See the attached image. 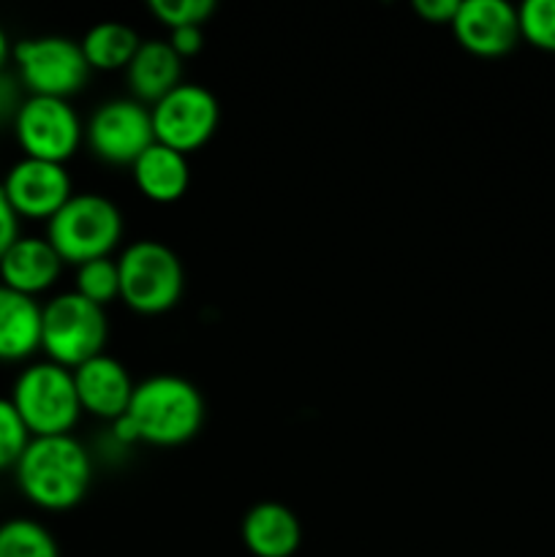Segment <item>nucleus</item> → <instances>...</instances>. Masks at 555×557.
Returning a JSON list of instances; mask_svg holds the SVG:
<instances>
[{"mask_svg":"<svg viewBox=\"0 0 555 557\" xmlns=\"http://www.w3.org/2000/svg\"><path fill=\"white\" fill-rule=\"evenodd\" d=\"M11 125L22 152L38 161L65 163L85 141V123L65 98L25 96Z\"/></svg>","mask_w":555,"mask_h":557,"instance_id":"6e6552de","label":"nucleus"},{"mask_svg":"<svg viewBox=\"0 0 555 557\" xmlns=\"http://www.w3.org/2000/svg\"><path fill=\"white\" fill-rule=\"evenodd\" d=\"M20 79L11 74H0V123L3 120H14L16 109H20V103L25 101V96L20 92Z\"/></svg>","mask_w":555,"mask_h":557,"instance_id":"cd10ccee","label":"nucleus"},{"mask_svg":"<svg viewBox=\"0 0 555 557\" xmlns=\"http://www.w3.org/2000/svg\"><path fill=\"white\" fill-rule=\"evenodd\" d=\"M74 292L98 308H107L109 302L120 299L118 259L107 256V259H92L76 267Z\"/></svg>","mask_w":555,"mask_h":557,"instance_id":"412c9836","label":"nucleus"},{"mask_svg":"<svg viewBox=\"0 0 555 557\" xmlns=\"http://www.w3.org/2000/svg\"><path fill=\"white\" fill-rule=\"evenodd\" d=\"M41 351V302L0 283V362H25Z\"/></svg>","mask_w":555,"mask_h":557,"instance_id":"a211bd4d","label":"nucleus"},{"mask_svg":"<svg viewBox=\"0 0 555 557\" xmlns=\"http://www.w3.org/2000/svg\"><path fill=\"white\" fill-rule=\"evenodd\" d=\"M452 33L477 58H501L522 41L517 5L509 0H460Z\"/></svg>","mask_w":555,"mask_h":557,"instance_id":"f8f14e48","label":"nucleus"},{"mask_svg":"<svg viewBox=\"0 0 555 557\" xmlns=\"http://www.w3.org/2000/svg\"><path fill=\"white\" fill-rule=\"evenodd\" d=\"M460 0H414V11L433 25H452Z\"/></svg>","mask_w":555,"mask_h":557,"instance_id":"a878e982","label":"nucleus"},{"mask_svg":"<svg viewBox=\"0 0 555 557\" xmlns=\"http://www.w3.org/2000/svg\"><path fill=\"white\" fill-rule=\"evenodd\" d=\"M141 38L136 36V30L125 22H96L90 30L82 36L79 47L85 54L90 71H125L128 63L134 60L136 49H139Z\"/></svg>","mask_w":555,"mask_h":557,"instance_id":"6ab92c4d","label":"nucleus"},{"mask_svg":"<svg viewBox=\"0 0 555 557\" xmlns=\"http://www.w3.org/2000/svg\"><path fill=\"white\" fill-rule=\"evenodd\" d=\"M166 41H169V47H172L174 52L185 60V58H194V54L201 52V47H205V33H201V27H196V25L174 27V30H169Z\"/></svg>","mask_w":555,"mask_h":557,"instance_id":"393cba45","label":"nucleus"},{"mask_svg":"<svg viewBox=\"0 0 555 557\" xmlns=\"http://www.w3.org/2000/svg\"><path fill=\"white\" fill-rule=\"evenodd\" d=\"M85 145L109 166H134L136 158L156 145L150 107L131 96L98 103L85 123Z\"/></svg>","mask_w":555,"mask_h":557,"instance_id":"1a4fd4ad","label":"nucleus"},{"mask_svg":"<svg viewBox=\"0 0 555 557\" xmlns=\"http://www.w3.org/2000/svg\"><path fill=\"white\" fill-rule=\"evenodd\" d=\"M120 299L139 315L169 313L185 292L180 256L161 239H136L118 256Z\"/></svg>","mask_w":555,"mask_h":557,"instance_id":"20e7f679","label":"nucleus"},{"mask_svg":"<svg viewBox=\"0 0 555 557\" xmlns=\"http://www.w3.org/2000/svg\"><path fill=\"white\" fill-rule=\"evenodd\" d=\"M131 98L152 107L183 82V58L169 47L166 38H147L125 69Z\"/></svg>","mask_w":555,"mask_h":557,"instance_id":"dca6fc26","label":"nucleus"},{"mask_svg":"<svg viewBox=\"0 0 555 557\" xmlns=\"http://www.w3.org/2000/svg\"><path fill=\"white\" fill-rule=\"evenodd\" d=\"M517 16L522 41L555 54V0H526L517 5Z\"/></svg>","mask_w":555,"mask_h":557,"instance_id":"4be33fe9","label":"nucleus"},{"mask_svg":"<svg viewBox=\"0 0 555 557\" xmlns=\"http://www.w3.org/2000/svg\"><path fill=\"white\" fill-rule=\"evenodd\" d=\"M150 14L161 22L166 30L174 27H201L212 14H215V3L212 0H150Z\"/></svg>","mask_w":555,"mask_h":557,"instance_id":"b1692460","label":"nucleus"},{"mask_svg":"<svg viewBox=\"0 0 555 557\" xmlns=\"http://www.w3.org/2000/svg\"><path fill=\"white\" fill-rule=\"evenodd\" d=\"M243 544L254 557H294L303 544V525L288 506L261 500L243 517Z\"/></svg>","mask_w":555,"mask_h":557,"instance_id":"2eb2a0df","label":"nucleus"},{"mask_svg":"<svg viewBox=\"0 0 555 557\" xmlns=\"http://www.w3.org/2000/svg\"><path fill=\"white\" fill-rule=\"evenodd\" d=\"M123 419L136 444L174 449L199 435L205 424V397L183 375L158 373L134 386Z\"/></svg>","mask_w":555,"mask_h":557,"instance_id":"f03ea898","label":"nucleus"},{"mask_svg":"<svg viewBox=\"0 0 555 557\" xmlns=\"http://www.w3.org/2000/svg\"><path fill=\"white\" fill-rule=\"evenodd\" d=\"M136 190L156 205H174L190 188L188 156L166 145H150L131 166Z\"/></svg>","mask_w":555,"mask_h":557,"instance_id":"f3484780","label":"nucleus"},{"mask_svg":"<svg viewBox=\"0 0 555 557\" xmlns=\"http://www.w3.org/2000/svg\"><path fill=\"white\" fill-rule=\"evenodd\" d=\"M150 117L158 145L190 156L215 136L221 123V103L205 85L180 82L172 92L152 103Z\"/></svg>","mask_w":555,"mask_h":557,"instance_id":"9d476101","label":"nucleus"},{"mask_svg":"<svg viewBox=\"0 0 555 557\" xmlns=\"http://www.w3.org/2000/svg\"><path fill=\"white\" fill-rule=\"evenodd\" d=\"M30 441V430L22 422L14 403L9 397H0V471H14Z\"/></svg>","mask_w":555,"mask_h":557,"instance_id":"5701e85b","label":"nucleus"},{"mask_svg":"<svg viewBox=\"0 0 555 557\" xmlns=\"http://www.w3.org/2000/svg\"><path fill=\"white\" fill-rule=\"evenodd\" d=\"M5 199L14 207V212L27 221H49L65 201L74 196V183L65 169V163L38 161V158L22 156L11 163L3 183Z\"/></svg>","mask_w":555,"mask_h":557,"instance_id":"9b49d317","label":"nucleus"},{"mask_svg":"<svg viewBox=\"0 0 555 557\" xmlns=\"http://www.w3.org/2000/svg\"><path fill=\"white\" fill-rule=\"evenodd\" d=\"M109 341L107 310L71 288L41 305V351L49 362L74 370L103 354Z\"/></svg>","mask_w":555,"mask_h":557,"instance_id":"423d86ee","label":"nucleus"},{"mask_svg":"<svg viewBox=\"0 0 555 557\" xmlns=\"http://www.w3.org/2000/svg\"><path fill=\"white\" fill-rule=\"evenodd\" d=\"M16 79L27 96L65 98L82 90L90 79V65L79 41L69 36H33L14 44Z\"/></svg>","mask_w":555,"mask_h":557,"instance_id":"0eeeda50","label":"nucleus"},{"mask_svg":"<svg viewBox=\"0 0 555 557\" xmlns=\"http://www.w3.org/2000/svg\"><path fill=\"white\" fill-rule=\"evenodd\" d=\"M14 58V44H11L9 33H5V27L0 25V74L5 71V65H9V60Z\"/></svg>","mask_w":555,"mask_h":557,"instance_id":"c85d7f7f","label":"nucleus"},{"mask_svg":"<svg viewBox=\"0 0 555 557\" xmlns=\"http://www.w3.org/2000/svg\"><path fill=\"white\" fill-rule=\"evenodd\" d=\"M16 487L44 511H69L92 484V455L74 435L33 438L14 468Z\"/></svg>","mask_w":555,"mask_h":557,"instance_id":"f257e3e1","label":"nucleus"},{"mask_svg":"<svg viewBox=\"0 0 555 557\" xmlns=\"http://www.w3.org/2000/svg\"><path fill=\"white\" fill-rule=\"evenodd\" d=\"M74 384L82 413H90V417L112 424L114 419L128 411L136 381L131 379L128 368L120 359L103 351L74 368Z\"/></svg>","mask_w":555,"mask_h":557,"instance_id":"ddd939ff","label":"nucleus"},{"mask_svg":"<svg viewBox=\"0 0 555 557\" xmlns=\"http://www.w3.org/2000/svg\"><path fill=\"white\" fill-rule=\"evenodd\" d=\"M63 267V259L47 237L20 234V239L0 259V283L36 299L52 292Z\"/></svg>","mask_w":555,"mask_h":557,"instance_id":"4468645a","label":"nucleus"},{"mask_svg":"<svg viewBox=\"0 0 555 557\" xmlns=\"http://www.w3.org/2000/svg\"><path fill=\"white\" fill-rule=\"evenodd\" d=\"M20 215L14 212V207L5 199L3 188H0V259H3L5 250L20 239Z\"/></svg>","mask_w":555,"mask_h":557,"instance_id":"bb28decb","label":"nucleus"},{"mask_svg":"<svg viewBox=\"0 0 555 557\" xmlns=\"http://www.w3.org/2000/svg\"><path fill=\"white\" fill-rule=\"evenodd\" d=\"M0 557H60V547L38 520L11 517L0 522Z\"/></svg>","mask_w":555,"mask_h":557,"instance_id":"aec40b11","label":"nucleus"},{"mask_svg":"<svg viewBox=\"0 0 555 557\" xmlns=\"http://www.w3.org/2000/svg\"><path fill=\"white\" fill-rule=\"evenodd\" d=\"M9 400L14 403L33 438L71 435L82 417L74 370L49 359L30 362L20 370Z\"/></svg>","mask_w":555,"mask_h":557,"instance_id":"39448f33","label":"nucleus"},{"mask_svg":"<svg viewBox=\"0 0 555 557\" xmlns=\"http://www.w3.org/2000/svg\"><path fill=\"white\" fill-rule=\"evenodd\" d=\"M123 212L103 194H74L47 221L44 237L52 243L63 264L107 259L123 239Z\"/></svg>","mask_w":555,"mask_h":557,"instance_id":"7ed1b4c3","label":"nucleus"}]
</instances>
